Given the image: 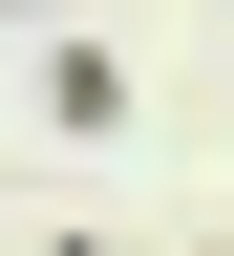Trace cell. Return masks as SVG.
<instances>
[{"label": "cell", "mask_w": 234, "mask_h": 256, "mask_svg": "<svg viewBox=\"0 0 234 256\" xmlns=\"http://www.w3.org/2000/svg\"><path fill=\"white\" fill-rule=\"evenodd\" d=\"M43 256H128V235H43Z\"/></svg>", "instance_id": "cell-2"}, {"label": "cell", "mask_w": 234, "mask_h": 256, "mask_svg": "<svg viewBox=\"0 0 234 256\" xmlns=\"http://www.w3.org/2000/svg\"><path fill=\"white\" fill-rule=\"evenodd\" d=\"M0 22H21V0H0Z\"/></svg>", "instance_id": "cell-3"}, {"label": "cell", "mask_w": 234, "mask_h": 256, "mask_svg": "<svg viewBox=\"0 0 234 256\" xmlns=\"http://www.w3.org/2000/svg\"><path fill=\"white\" fill-rule=\"evenodd\" d=\"M21 107H43V128H64V150H107V128H128V107H149V86H128V64H107V43H85V22H64V43H43V64H21Z\"/></svg>", "instance_id": "cell-1"}]
</instances>
